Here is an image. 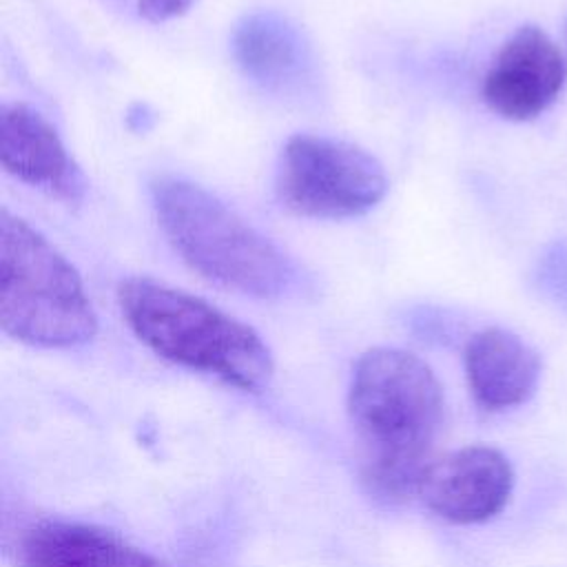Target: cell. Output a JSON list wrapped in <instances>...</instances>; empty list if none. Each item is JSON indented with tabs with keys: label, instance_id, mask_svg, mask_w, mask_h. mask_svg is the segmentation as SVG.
Returning a JSON list of instances; mask_svg holds the SVG:
<instances>
[{
	"label": "cell",
	"instance_id": "obj_1",
	"mask_svg": "<svg viewBox=\"0 0 567 567\" xmlns=\"http://www.w3.org/2000/svg\"><path fill=\"white\" fill-rule=\"evenodd\" d=\"M348 414L365 492L390 505L416 496L445 414L432 368L399 348L363 352L352 368Z\"/></svg>",
	"mask_w": 567,
	"mask_h": 567
},
{
	"label": "cell",
	"instance_id": "obj_2",
	"mask_svg": "<svg viewBox=\"0 0 567 567\" xmlns=\"http://www.w3.org/2000/svg\"><path fill=\"white\" fill-rule=\"evenodd\" d=\"M122 317L157 357L213 374L246 392H261L275 372L264 339L213 303L148 277L120 284Z\"/></svg>",
	"mask_w": 567,
	"mask_h": 567
},
{
	"label": "cell",
	"instance_id": "obj_3",
	"mask_svg": "<svg viewBox=\"0 0 567 567\" xmlns=\"http://www.w3.org/2000/svg\"><path fill=\"white\" fill-rule=\"evenodd\" d=\"M151 195L166 239L208 281L259 299L281 297L292 288L297 275L290 259L206 188L159 177L151 184Z\"/></svg>",
	"mask_w": 567,
	"mask_h": 567
},
{
	"label": "cell",
	"instance_id": "obj_4",
	"mask_svg": "<svg viewBox=\"0 0 567 567\" xmlns=\"http://www.w3.org/2000/svg\"><path fill=\"white\" fill-rule=\"evenodd\" d=\"M0 323L16 341L73 348L91 341L97 317L80 272L22 217H0Z\"/></svg>",
	"mask_w": 567,
	"mask_h": 567
},
{
	"label": "cell",
	"instance_id": "obj_5",
	"mask_svg": "<svg viewBox=\"0 0 567 567\" xmlns=\"http://www.w3.org/2000/svg\"><path fill=\"white\" fill-rule=\"evenodd\" d=\"M388 190L381 162L343 140L292 135L277 171L279 202L295 215L346 219L374 208Z\"/></svg>",
	"mask_w": 567,
	"mask_h": 567
},
{
	"label": "cell",
	"instance_id": "obj_6",
	"mask_svg": "<svg viewBox=\"0 0 567 567\" xmlns=\"http://www.w3.org/2000/svg\"><path fill=\"white\" fill-rule=\"evenodd\" d=\"M512 489L509 458L492 445H467L432 458L416 496L447 523L476 525L498 516L509 503Z\"/></svg>",
	"mask_w": 567,
	"mask_h": 567
},
{
	"label": "cell",
	"instance_id": "obj_7",
	"mask_svg": "<svg viewBox=\"0 0 567 567\" xmlns=\"http://www.w3.org/2000/svg\"><path fill=\"white\" fill-rule=\"evenodd\" d=\"M567 66L558 44L534 24L516 29L483 78V100L501 117H538L560 93Z\"/></svg>",
	"mask_w": 567,
	"mask_h": 567
},
{
	"label": "cell",
	"instance_id": "obj_8",
	"mask_svg": "<svg viewBox=\"0 0 567 567\" xmlns=\"http://www.w3.org/2000/svg\"><path fill=\"white\" fill-rule=\"evenodd\" d=\"M0 159L9 175L58 199L80 202L86 190V182L58 131L27 104L2 106Z\"/></svg>",
	"mask_w": 567,
	"mask_h": 567
},
{
	"label": "cell",
	"instance_id": "obj_9",
	"mask_svg": "<svg viewBox=\"0 0 567 567\" xmlns=\"http://www.w3.org/2000/svg\"><path fill=\"white\" fill-rule=\"evenodd\" d=\"M463 365L472 399L487 412L523 405L536 392L543 368L538 352L505 328L474 332L465 343Z\"/></svg>",
	"mask_w": 567,
	"mask_h": 567
},
{
	"label": "cell",
	"instance_id": "obj_10",
	"mask_svg": "<svg viewBox=\"0 0 567 567\" xmlns=\"http://www.w3.org/2000/svg\"><path fill=\"white\" fill-rule=\"evenodd\" d=\"M20 567H162L111 529L75 520H38L18 540Z\"/></svg>",
	"mask_w": 567,
	"mask_h": 567
},
{
	"label": "cell",
	"instance_id": "obj_11",
	"mask_svg": "<svg viewBox=\"0 0 567 567\" xmlns=\"http://www.w3.org/2000/svg\"><path fill=\"white\" fill-rule=\"evenodd\" d=\"M230 47L241 71L268 91H288L308 78L310 49L301 31L275 11L246 16Z\"/></svg>",
	"mask_w": 567,
	"mask_h": 567
},
{
	"label": "cell",
	"instance_id": "obj_12",
	"mask_svg": "<svg viewBox=\"0 0 567 567\" xmlns=\"http://www.w3.org/2000/svg\"><path fill=\"white\" fill-rule=\"evenodd\" d=\"M538 290L567 315V239L545 248L534 272Z\"/></svg>",
	"mask_w": 567,
	"mask_h": 567
},
{
	"label": "cell",
	"instance_id": "obj_13",
	"mask_svg": "<svg viewBox=\"0 0 567 567\" xmlns=\"http://www.w3.org/2000/svg\"><path fill=\"white\" fill-rule=\"evenodd\" d=\"M193 0H137V11L148 22H166L184 16Z\"/></svg>",
	"mask_w": 567,
	"mask_h": 567
},
{
	"label": "cell",
	"instance_id": "obj_14",
	"mask_svg": "<svg viewBox=\"0 0 567 567\" xmlns=\"http://www.w3.org/2000/svg\"><path fill=\"white\" fill-rule=\"evenodd\" d=\"M565 38H567V22H565Z\"/></svg>",
	"mask_w": 567,
	"mask_h": 567
}]
</instances>
